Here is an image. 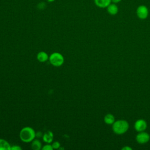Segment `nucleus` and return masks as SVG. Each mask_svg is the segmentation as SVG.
I'll list each match as a JSON object with an SVG mask.
<instances>
[{
  "instance_id": "obj_14",
  "label": "nucleus",
  "mask_w": 150,
  "mask_h": 150,
  "mask_svg": "<svg viewBox=\"0 0 150 150\" xmlns=\"http://www.w3.org/2000/svg\"><path fill=\"white\" fill-rule=\"evenodd\" d=\"M52 146L53 149H59L60 146V144L58 141H54L52 143Z\"/></svg>"
},
{
  "instance_id": "obj_12",
  "label": "nucleus",
  "mask_w": 150,
  "mask_h": 150,
  "mask_svg": "<svg viewBox=\"0 0 150 150\" xmlns=\"http://www.w3.org/2000/svg\"><path fill=\"white\" fill-rule=\"evenodd\" d=\"M11 146L5 139H0V150H11Z\"/></svg>"
},
{
  "instance_id": "obj_1",
  "label": "nucleus",
  "mask_w": 150,
  "mask_h": 150,
  "mask_svg": "<svg viewBox=\"0 0 150 150\" xmlns=\"http://www.w3.org/2000/svg\"><path fill=\"white\" fill-rule=\"evenodd\" d=\"M36 137V132L34 129L30 127L23 128L19 133V138L23 142H32Z\"/></svg>"
},
{
  "instance_id": "obj_20",
  "label": "nucleus",
  "mask_w": 150,
  "mask_h": 150,
  "mask_svg": "<svg viewBox=\"0 0 150 150\" xmlns=\"http://www.w3.org/2000/svg\"><path fill=\"white\" fill-rule=\"evenodd\" d=\"M55 0H47V1L49 2H53V1H54Z\"/></svg>"
},
{
  "instance_id": "obj_2",
  "label": "nucleus",
  "mask_w": 150,
  "mask_h": 150,
  "mask_svg": "<svg viewBox=\"0 0 150 150\" xmlns=\"http://www.w3.org/2000/svg\"><path fill=\"white\" fill-rule=\"evenodd\" d=\"M129 128L128 122L124 120L115 121L112 124V129L113 132L118 135L125 134Z\"/></svg>"
},
{
  "instance_id": "obj_6",
  "label": "nucleus",
  "mask_w": 150,
  "mask_h": 150,
  "mask_svg": "<svg viewBox=\"0 0 150 150\" xmlns=\"http://www.w3.org/2000/svg\"><path fill=\"white\" fill-rule=\"evenodd\" d=\"M147 128V123L143 119H139L134 123V128L137 132H142L145 131Z\"/></svg>"
},
{
  "instance_id": "obj_17",
  "label": "nucleus",
  "mask_w": 150,
  "mask_h": 150,
  "mask_svg": "<svg viewBox=\"0 0 150 150\" xmlns=\"http://www.w3.org/2000/svg\"><path fill=\"white\" fill-rule=\"evenodd\" d=\"M122 150H132V148L129 146H125L123 148H122Z\"/></svg>"
},
{
  "instance_id": "obj_7",
  "label": "nucleus",
  "mask_w": 150,
  "mask_h": 150,
  "mask_svg": "<svg viewBox=\"0 0 150 150\" xmlns=\"http://www.w3.org/2000/svg\"><path fill=\"white\" fill-rule=\"evenodd\" d=\"M94 2L100 8H106L111 3V0H94Z\"/></svg>"
},
{
  "instance_id": "obj_9",
  "label": "nucleus",
  "mask_w": 150,
  "mask_h": 150,
  "mask_svg": "<svg viewBox=\"0 0 150 150\" xmlns=\"http://www.w3.org/2000/svg\"><path fill=\"white\" fill-rule=\"evenodd\" d=\"M53 139V134L50 131H48L46 132L43 135V140L47 144L51 143Z\"/></svg>"
},
{
  "instance_id": "obj_5",
  "label": "nucleus",
  "mask_w": 150,
  "mask_h": 150,
  "mask_svg": "<svg viewBox=\"0 0 150 150\" xmlns=\"http://www.w3.org/2000/svg\"><path fill=\"white\" fill-rule=\"evenodd\" d=\"M135 139L137 142L140 144H144L147 143L150 139V135L148 133L142 131L139 132V133L136 135Z\"/></svg>"
},
{
  "instance_id": "obj_4",
  "label": "nucleus",
  "mask_w": 150,
  "mask_h": 150,
  "mask_svg": "<svg viewBox=\"0 0 150 150\" xmlns=\"http://www.w3.org/2000/svg\"><path fill=\"white\" fill-rule=\"evenodd\" d=\"M136 14L140 19H145L149 15V10L146 6L144 5H139L136 9Z\"/></svg>"
},
{
  "instance_id": "obj_8",
  "label": "nucleus",
  "mask_w": 150,
  "mask_h": 150,
  "mask_svg": "<svg viewBox=\"0 0 150 150\" xmlns=\"http://www.w3.org/2000/svg\"><path fill=\"white\" fill-rule=\"evenodd\" d=\"M106 8L107 12L111 15H115L118 12V8L114 3H111Z\"/></svg>"
},
{
  "instance_id": "obj_13",
  "label": "nucleus",
  "mask_w": 150,
  "mask_h": 150,
  "mask_svg": "<svg viewBox=\"0 0 150 150\" xmlns=\"http://www.w3.org/2000/svg\"><path fill=\"white\" fill-rule=\"evenodd\" d=\"M42 147V144L40 141L37 139H34L32 141L31 144V148L33 150H39L41 149Z\"/></svg>"
},
{
  "instance_id": "obj_3",
  "label": "nucleus",
  "mask_w": 150,
  "mask_h": 150,
  "mask_svg": "<svg viewBox=\"0 0 150 150\" xmlns=\"http://www.w3.org/2000/svg\"><path fill=\"white\" fill-rule=\"evenodd\" d=\"M50 63L54 66L59 67L64 63V57L62 54L58 52H54L50 54L49 57Z\"/></svg>"
},
{
  "instance_id": "obj_10",
  "label": "nucleus",
  "mask_w": 150,
  "mask_h": 150,
  "mask_svg": "<svg viewBox=\"0 0 150 150\" xmlns=\"http://www.w3.org/2000/svg\"><path fill=\"white\" fill-rule=\"evenodd\" d=\"M104 121L108 125H112L115 121V117L112 114H107L104 117Z\"/></svg>"
},
{
  "instance_id": "obj_11",
  "label": "nucleus",
  "mask_w": 150,
  "mask_h": 150,
  "mask_svg": "<svg viewBox=\"0 0 150 150\" xmlns=\"http://www.w3.org/2000/svg\"><path fill=\"white\" fill-rule=\"evenodd\" d=\"M37 59L40 62H45L49 59L48 54L45 52H40L37 54Z\"/></svg>"
},
{
  "instance_id": "obj_16",
  "label": "nucleus",
  "mask_w": 150,
  "mask_h": 150,
  "mask_svg": "<svg viewBox=\"0 0 150 150\" xmlns=\"http://www.w3.org/2000/svg\"><path fill=\"white\" fill-rule=\"evenodd\" d=\"M22 148L18 145H13L11 148V150H21Z\"/></svg>"
},
{
  "instance_id": "obj_19",
  "label": "nucleus",
  "mask_w": 150,
  "mask_h": 150,
  "mask_svg": "<svg viewBox=\"0 0 150 150\" xmlns=\"http://www.w3.org/2000/svg\"><path fill=\"white\" fill-rule=\"evenodd\" d=\"M42 136V133L41 132H36V137H40Z\"/></svg>"
},
{
  "instance_id": "obj_18",
  "label": "nucleus",
  "mask_w": 150,
  "mask_h": 150,
  "mask_svg": "<svg viewBox=\"0 0 150 150\" xmlns=\"http://www.w3.org/2000/svg\"><path fill=\"white\" fill-rule=\"evenodd\" d=\"M122 0H111V2L114 3V4H117L119 3L120 2H121Z\"/></svg>"
},
{
  "instance_id": "obj_15",
  "label": "nucleus",
  "mask_w": 150,
  "mask_h": 150,
  "mask_svg": "<svg viewBox=\"0 0 150 150\" xmlns=\"http://www.w3.org/2000/svg\"><path fill=\"white\" fill-rule=\"evenodd\" d=\"M53 149V148L52 145H50V144H46L42 148V150H52Z\"/></svg>"
}]
</instances>
